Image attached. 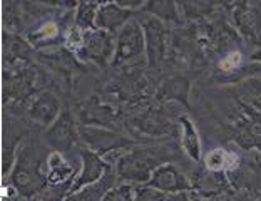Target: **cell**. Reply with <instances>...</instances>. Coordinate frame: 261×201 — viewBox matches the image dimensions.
<instances>
[{
    "mask_svg": "<svg viewBox=\"0 0 261 201\" xmlns=\"http://www.w3.org/2000/svg\"><path fill=\"white\" fill-rule=\"evenodd\" d=\"M114 2L119 5V7L129 9V10H136V9H142L147 0H114Z\"/></svg>",
    "mask_w": 261,
    "mask_h": 201,
    "instance_id": "d4e9b609",
    "label": "cell"
},
{
    "mask_svg": "<svg viewBox=\"0 0 261 201\" xmlns=\"http://www.w3.org/2000/svg\"><path fill=\"white\" fill-rule=\"evenodd\" d=\"M47 151L39 141H27L12 166L10 185L15 186L22 198H34L42 194L47 185Z\"/></svg>",
    "mask_w": 261,
    "mask_h": 201,
    "instance_id": "6da1fadb",
    "label": "cell"
},
{
    "mask_svg": "<svg viewBox=\"0 0 261 201\" xmlns=\"http://www.w3.org/2000/svg\"><path fill=\"white\" fill-rule=\"evenodd\" d=\"M81 138V129H77L74 114L69 109H62L57 119L47 128L45 143L57 153H67L77 144Z\"/></svg>",
    "mask_w": 261,
    "mask_h": 201,
    "instance_id": "5b68a950",
    "label": "cell"
},
{
    "mask_svg": "<svg viewBox=\"0 0 261 201\" xmlns=\"http://www.w3.org/2000/svg\"><path fill=\"white\" fill-rule=\"evenodd\" d=\"M117 180L119 178H117V174H116V169L112 171V168H109L108 173L102 176V180L81 188V190L75 193L67 194V196L64 198V201H102L106 193H108L111 188L116 186Z\"/></svg>",
    "mask_w": 261,
    "mask_h": 201,
    "instance_id": "7c38bea8",
    "label": "cell"
},
{
    "mask_svg": "<svg viewBox=\"0 0 261 201\" xmlns=\"http://www.w3.org/2000/svg\"><path fill=\"white\" fill-rule=\"evenodd\" d=\"M134 201H169V194L159 191L149 185H139L136 186Z\"/></svg>",
    "mask_w": 261,
    "mask_h": 201,
    "instance_id": "7402d4cb",
    "label": "cell"
},
{
    "mask_svg": "<svg viewBox=\"0 0 261 201\" xmlns=\"http://www.w3.org/2000/svg\"><path fill=\"white\" fill-rule=\"evenodd\" d=\"M189 92V82L176 78V79H169L168 82H164L163 86V96L168 99H179L181 103L186 104V96Z\"/></svg>",
    "mask_w": 261,
    "mask_h": 201,
    "instance_id": "ac0fdd59",
    "label": "cell"
},
{
    "mask_svg": "<svg viewBox=\"0 0 261 201\" xmlns=\"http://www.w3.org/2000/svg\"><path fill=\"white\" fill-rule=\"evenodd\" d=\"M57 37H59V27L54 22H45L40 26L39 31L31 34L32 44L37 45V47L49 45L50 42H54V39H57Z\"/></svg>",
    "mask_w": 261,
    "mask_h": 201,
    "instance_id": "d6986e66",
    "label": "cell"
},
{
    "mask_svg": "<svg viewBox=\"0 0 261 201\" xmlns=\"http://www.w3.org/2000/svg\"><path fill=\"white\" fill-rule=\"evenodd\" d=\"M168 161L169 151L166 147L134 146L130 151L119 156L114 169L121 181L139 186L146 185L154 171Z\"/></svg>",
    "mask_w": 261,
    "mask_h": 201,
    "instance_id": "7a4b0ae2",
    "label": "cell"
},
{
    "mask_svg": "<svg viewBox=\"0 0 261 201\" xmlns=\"http://www.w3.org/2000/svg\"><path fill=\"white\" fill-rule=\"evenodd\" d=\"M169 201H203L201 198L196 196L194 193L182 191V193H176V194H169Z\"/></svg>",
    "mask_w": 261,
    "mask_h": 201,
    "instance_id": "484cf974",
    "label": "cell"
},
{
    "mask_svg": "<svg viewBox=\"0 0 261 201\" xmlns=\"http://www.w3.org/2000/svg\"><path fill=\"white\" fill-rule=\"evenodd\" d=\"M204 163H206V166L210 168L211 171L224 169V168L228 166V155H226V151H223V149L211 151L210 155L204 158Z\"/></svg>",
    "mask_w": 261,
    "mask_h": 201,
    "instance_id": "603a6c76",
    "label": "cell"
},
{
    "mask_svg": "<svg viewBox=\"0 0 261 201\" xmlns=\"http://www.w3.org/2000/svg\"><path fill=\"white\" fill-rule=\"evenodd\" d=\"M59 114H61V111H59V100L56 96H52L49 92L42 94L31 108L32 119H35L40 124H45V126H50L57 119Z\"/></svg>",
    "mask_w": 261,
    "mask_h": 201,
    "instance_id": "4fadbf2b",
    "label": "cell"
},
{
    "mask_svg": "<svg viewBox=\"0 0 261 201\" xmlns=\"http://www.w3.org/2000/svg\"><path fill=\"white\" fill-rule=\"evenodd\" d=\"M114 34L100 31V29H91V31H84V34H82V45L77 51V56L84 59V61L108 64L114 57Z\"/></svg>",
    "mask_w": 261,
    "mask_h": 201,
    "instance_id": "277c9868",
    "label": "cell"
},
{
    "mask_svg": "<svg viewBox=\"0 0 261 201\" xmlns=\"http://www.w3.org/2000/svg\"><path fill=\"white\" fill-rule=\"evenodd\" d=\"M99 4L92 2V0H79L75 14V27L81 31H91L96 29V17H97Z\"/></svg>",
    "mask_w": 261,
    "mask_h": 201,
    "instance_id": "e0dca14e",
    "label": "cell"
},
{
    "mask_svg": "<svg viewBox=\"0 0 261 201\" xmlns=\"http://www.w3.org/2000/svg\"><path fill=\"white\" fill-rule=\"evenodd\" d=\"M146 35V56L151 67H156L163 62L166 52V40H168V31L164 22L156 19L149 14L139 19Z\"/></svg>",
    "mask_w": 261,
    "mask_h": 201,
    "instance_id": "8992f818",
    "label": "cell"
},
{
    "mask_svg": "<svg viewBox=\"0 0 261 201\" xmlns=\"http://www.w3.org/2000/svg\"><path fill=\"white\" fill-rule=\"evenodd\" d=\"M81 138L84 139V143L87 144L89 149L104 155V153H111L116 149H124L134 144V141H130L129 138L117 134L114 131H108V129H100V128H81Z\"/></svg>",
    "mask_w": 261,
    "mask_h": 201,
    "instance_id": "9c48e42d",
    "label": "cell"
},
{
    "mask_svg": "<svg viewBox=\"0 0 261 201\" xmlns=\"http://www.w3.org/2000/svg\"><path fill=\"white\" fill-rule=\"evenodd\" d=\"M70 190L69 185L65 186H50V191L49 193H42L40 194V199L39 201H64V198L67 196V193Z\"/></svg>",
    "mask_w": 261,
    "mask_h": 201,
    "instance_id": "cb8c5ba5",
    "label": "cell"
},
{
    "mask_svg": "<svg viewBox=\"0 0 261 201\" xmlns=\"http://www.w3.org/2000/svg\"><path fill=\"white\" fill-rule=\"evenodd\" d=\"M186 17H201L215 5V0H177Z\"/></svg>",
    "mask_w": 261,
    "mask_h": 201,
    "instance_id": "ffe728a7",
    "label": "cell"
},
{
    "mask_svg": "<svg viewBox=\"0 0 261 201\" xmlns=\"http://www.w3.org/2000/svg\"><path fill=\"white\" fill-rule=\"evenodd\" d=\"M156 190L163 191L166 194H176L182 191H191L193 185L188 180V176L176 166V164L164 163L161 164L154 173L151 174L149 181L146 183Z\"/></svg>",
    "mask_w": 261,
    "mask_h": 201,
    "instance_id": "52a82bcc",
    "label": "cell"
},
{
    "mask_svg": "<svg viewBox=\"0 0 261 201\" xmlns=\"http://www.w3.org/2000/svg\"><path fill=\"white\" fill-rule=\"evenodd\" d=\"M181 144L185 153L193 161H201V139L196 126L189 117H181Z\"/></svg>",
    "mask_w": 261,
    "mask_h": 201,
    "instance_id": "9a60e30c",
    "label": "cell"
},
{
    "mask_svg": "<svg viewBox=\"0 0 261 201\" xmlns=\"http://www.w3.org/2000/svg\"><path fill=\"white\" fill-rule=\"evenodd\" d=\"M133 17H134V10L119 7L116 2L99 5L97 17H96V29H100V31L111 34H117Z\"/></svg>",
    "mask_w": 261,
    "mask_h": 201,
    "instance_id": "30bf717a",
    "label": "cell"
},
{
    "mask_svg": "<svg viewBox=\"0 0 261 201\" xmlns=\"http://www.w3.org/2000/svg\"><path fill=\"white\" fill-rule=\"evenodd\" d=\"M81 161H82L81 173L75 176V180L72 181V186H70L67 194L75 193V191H79L81 188L102 180V176L108 173V169L111 168L109 164L106 163L102 155L89 149V147H82L81 149Z\"/></svg>",
    "mask_w": 261,
    "mask_h": 201,
    "instance_id": "ba28073f",
    "label": "cell"
},
{
    "mask_svg": "<svg viewBox=\"0 0 261 201\" xmlns=\"http://www.w3.org/2000/svg\"><path fill=\"white\" fill-rule=\"evenodd\" d=\"M142 12L156 17V19L163 22H173V23L181 22L177 0H147L144 7H142Z\"/></svg>",
    "mask_w": 261,
    "mask_h": 201,
    "instance_id": "5bb4252c",
    "label": "cell"
},
{
    "mask_svg": "<svg viewBox=\"0 0 261 201\" xmlns=\"http://www.w3.org/2000/svg\"><path fill=\"white\" fill-rule=\"evenodd\" d=\"M136 188L130 183H122V185H116L114 188L106 193L102 201H134Z\"/></svg>",
    "mask_w": 261,
    "mask_h": 201,
    "instance_id": "44dd1931",
    "label": "cell"
},
{
    "mask_svg": "<svg viewBox=\"0 0 261 201\" xmlns=\"http://www.w3.org/2000/svg\"><path fill=\"white\" fill-rule=\"evenodd\" d=\"M75 168L67 159L62 156V153H50L47 159V185L50 186H72V181L75 180Z\"/></svg>",
    "mask_w": 261,
    "mask_h": 201,
    "instance_id": "8fae6325",
    "label": "cell"
},
{
    "mask_svg": "<svg viewBox=\"0 0 261 201\" xmlns=\"http://www.w3.org/2000/svg\"><path fill=\"white\" fill-rule=\"evenodd\" d=\"M146 54V35L139 19H130L124 26L116 37V51L112 57V64H119L134 61Z\"/></svg>",
    "mask_w": 261,
    "mask_h": 201,
    "instance_id": "3957f363",
    "label": "cell"
},
{
    "mask_svg": "<svg viewBox=\"0 0 261 201\" xmlns=\"http://www.w3.org/2000/svg\"><path fill=\"white\" fill-rule=\"evenodd\" d=\"M234 19L238 20L240 29L246 37H254L261 32V12L259 9H250L248 4H243L236 9Z\"/></svg>",
    "mask_w": 261,
    "mask_h": 201,
    "instance_id": "2e32d148",
    "label": "cell"
}]
</instances>
